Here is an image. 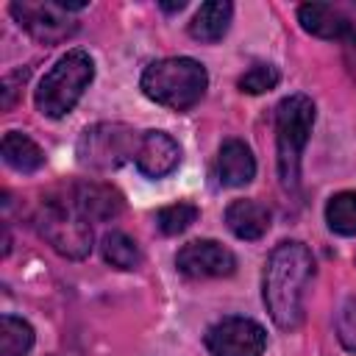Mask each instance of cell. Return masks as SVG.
I'll return each instance as SVG.
<instances>
[{"label": "cell", "mask_w": 356, "mask_h": 356, "mask_svg": "<svg viewBox=\"0 0 356 356\" xmlns=\"http://www.w3.org/2000/svg\"><path fill=\"white\" fill-rule=\"evenodd\" d=\"M312 275H314L312 250L298 239L278 242L267 256L261 275V298L278 328L292 331L303 323V300Z\"/></svg>", "instance_id": "cell-1"}, {"label": "cell", "mask_w": 356, "mask_h": 356, "mask_svg": "<svg viewBox=\"0 0 356 356\" xmlns=\"http://www.w3.org/2000/svg\"><path fill=\"white\" fill-rule=\"evenodd\" d=\"M139 86L145 97H150L153 103L172 111H186L206 95L209 72L195 58L172 56L147 64L139 78Z\"/></svg>", "instance_id": "cell-2"}, {"label": "cell", "mask_w": 356, "mask_h": 356, "mask_svg": "<svg viewBox=\"0 0 356 356\" xmlns=\"http://www.w3.org/2000/svg\"><path fill=\"white\" fill-rule=\"evenodd\" d=\"M95 78V61L86 50H70L64 53L39 81V89L33 95V103L39 114L58 120L75 108V103L83 97Z\"/></svg>", "instance_id": "cell-3"}, {"label": "cell", "mask_w": 356, "mask_h": 356, "mask_svg": "<svg viewBox=\"0 0 356 356\" xmlns=\"http://www.w3.org/2000/svg\"><path fill=\"white\" fill-rule=\"evenodd\" d=\"M314 103L309 95H289L275 108V147H278V175L284 189H298L300 184V156L306 150L309 134L314 128Z\"/></svg>", "instance_id": "cell-4"}, {"label": "cell", "mask_w": 356, "mask_h": 356, "mask_svg": "<svg viewBox=\"0 0 356 356\" xmlns=\"http://www.w3.org/2000/svg\"><path fill=\"white\" fill-rule=\"evenodd\" d=\"M36 231L50 242V248L67 259H83L92 250V225L70 203V197H47L36 217Z\"/></svg>", "instance_id": "cell-5"}, {"label": "cell", "mask_w": 356, "mask_h": 356, "mask_svg": "<svg viewBox=\"0 0 356 356\" xmlns=\"http://www.w3.org/2000/svg\"><path fill=\"white\" fill-rule=\"evenodd\" d=\"M142 134L122 122H97L86 128L78 139V161L89 170H117L136 156Z\"/></svg>", "instance_id": "cell-6"}, {"label": "cell", "mask_w": 356, "mask_h": 356, "mask_svg": "<svg viewBox=\"0 0 356 356\" xmlns=\"http://www.w3.org/2000/svg\"><path fill=\"white\" fill-rule=\"evenodd\" d=\"M8 11L17 19V25L25 28L42 44H58L78 31V22L70 17L72 11L61 0H44V3L17 0L8 6Z\"/></svg>", "instance_id": "cell-7"}, {"label": "cell", "mask_w": 356, "mask_h": 356, "mask_svg": "<svg viewBox=\"0 0 356 356\" xmlns=\"http://www.w3.org/2000/svg\"><path fill=\"white\" fill-rule=\"evenodd\" d=\"M206 348L211 356H261L267 331L250 317H222L206 331Z\"/></svg>", "instance_id": "cell-8"}, {"label": "cell", "mask_w": 356, "mask_h": 356, "mask_svg": "<svg viewBox=\"0 0 356 356\" xmlns=\"http://www.w3.org/2000/svg\"><path fill=\"white\" fill-rule=\"evenodd\" d=\"M175 267L186 278H225L236 270V256L214 239H195L175 253Z\"/></svg>", "instance_id": "cell-9"}, {"label": "cell", "mask_w": 356, "mask_h": 356, "mask_svg": "<svg viewBox=\"0 0 356 356\" xmlns=\"http://www.w3.org/2000/svg\"><path fill=\"white\" fill-rule=\"evenodd\" d=\"M136 170L147 178H164L170 175L181 161L178 142L164 131H145L139 139V150L134 156Z\"/></svg>", "instance_id": "cell-10"}, {"label": "cell", "mask_w": 356, "mask_h": 356, "mask_svg": "<svg viewBox=\"0 0 356 356\" xmlns=\"http://www.w3.org/2000/svg\"><path fill=\"white\" fill-rule=\"evenodd\" d=\"M70 203L92 222V220H111L122 211V195L108 186V184H100V181H78L72 189H70Z\"/></svg>", "instance_id": "cell-11"}, {"label": "cell", "mask_w": 356, "mask_h": 356, "mask_svg": "<svg viewBox=\"0 0 356 356\" xmlns=\"http://www.w3.org/2000/svg\"><path fill=\"white\" fill-rule=\"evenodd\" d=\"M214 175L222 186H245L256 175V159L242 139H225L217 153Z\"/></svg>", "instance_id": "cell-12"}, {"label": "cell", "mask_w": 356, "mask_h": 356, "mask_svg": "<svg viewBox=\"0 0 356 356\" xmlns=\"http://www.w3.org/2000/svg\"><path fill=\"white\" fill-rule=\"evenodd\" d=\"M298 22L306 33L320 36V39H345L353 31L350 19L328 3H303L298 8Z\"/></svg>", "instance_id": "cell-13"}, {"label": "cell", "mask_w": 356, "mask_h": 356, "mask_svg": "<svg viewBox=\"0 0 356 356\" xmlns=\"http://www.w3.org/2000/svg\"><path fill=\"white\" fill-rule=\"evenodd\" d=\"M225 225L239 239H248V242L261 239L270 231V209L259 200H250V197L234 200L225 209Z\"/></svg>", "instance_id": "cell-14"}, {"label": "cell", "mask_w": 356, "mask_h": 356, "mask_svg": "<svg viewBox=\"0 0 356 356\" xmlns=\"http://www.w3.org/2000/svg\"><path fill=\"white\" fill-rule=\"evenodd\" d=\"M231 17H234V6L228 0H209L195 11L189 22V36L197 42H209V44L220 42L228 33Z\"/></svg>", "instance_id": "cell-15"}, {"label": "cell", "mask_w": 356, "mask_h": 356, "mask_svg": "<svg viewBox=\"0 0 356 356\" xmlns=\"http://www.w3.org/2000/svg\"><path fill=\"white\" fill-rule=\"evenodd\" d=\"M3 161L17 172H36L44 164V150L22 131H8L0 142Z\"/></svg>", "instance_id": "cell-16"}, {"label": "cell", "mask_w": 356, "mask_h": 356, "mask_svg": "<svg viewBox=\"0 0 356 356\" xmlns=\"http://www.w3.org/2000/svg\"><path fill=\"white\" fill-rule=\"evenodd\" d=\"M100 250H103V259L117 270H136L142 261L139 245L122 231H108L100 242Z\"/></svg>", "instance_id": "cell-17"}, {"label": "cell", "mask_w": 356, "mask_h": 356, "mask_svg": "<svg viewBox=\"0 0 356 356\" xmlns=\"http://www.w3.org/2000/svg\"><path fill=\"white\" fill-rule=\"evenodd\" d=\"M33 345V328L22 317H0V356H25Z\"/></svg>", "instance_id": "cell-18"}, {"label": "cell", "mask_w": 356, "mask_h": 356, "mask_svg": "<svg viewBox=\"0 0 356 356\" xmlns=\"http://www.w3.org/2000/svg\"><path fill=\"white\" fill-rule=\"evenodd\" d=\"M325 222L339 236H356V192H337L325 203Z\"/></svg>", "instance_id": "cell-19"}, {"label": "cell", "mask_w": 356, "mask_h": 356, "mask_svg": "<svg viewBox=\"0 0 356 356\" xmlns=\"http://www.w3.org/2000/svg\"><path fill=\"white\" fill-rule=\"evenodd\" d=\"M197 214H200V211H197L195 203L178 200V203H172V206H164V209L156 214V225H159L161 234L175 236V234H181V231H186V228L197 220Z\"/></svg>", "instance_id": "cell-20"}, {"label": "cell", "mask_w": 356, "mask_h": 356, "mask_svg": "<svg viewBox=\"0 0 356 356\" xmlns=\"http://www.w3.org/2000/svg\"><path fill=\"white\" fill-rule=\"evenodd\" d=\"M278 70L273 67V64H253L239 81H236V86L242 89V92H248V95H264V92H270V89H275L278 86Z\"/></svg>", "instance_id": "cell-21"}, {"label": "cell", "mask_w": 356, "mask_h": 356, "mask_svg": "<svg viewBox=\"0 0 356 356\" xmlns=\"http://www.w3.org/2000/svg\"><path fill=\"white\" fill-rule=\"evenodd\" d=\"M337 337L345 350L356 353V298H348L337 314Z\"/></svg>", "instance_id": "cell-22"}, {"label": "cell", "mask_w": 356, "mask_h": 356, "mask_svg": "<svg viewBox=\"0 0 356 356\" xmlns=\"http://www.w3.org/2000/svg\"><path fill=\"white\" fill-rule=\"evenodd\" d=\"M25 78H28V70H19V72H14V75H8L6 81H3V108H11V103H14V92H17V83H25Z\"/></svg>", "instance_id": "cell-23"}, {"label": "cell", "mask_w": 356, "mask_h": 356, "mask_svg": "<svg viewBox=\"0 0 356 356\" xmlns=\"http://www.w3.org/2000/svg\"><path fill=\"white\" fill-rule=\"evenodd\" d=\"M184 6H186V0H178V3H161L164 11H181Z\"/></svg>", "instance_id": "cell-24"}]
</instances>
